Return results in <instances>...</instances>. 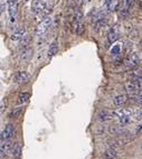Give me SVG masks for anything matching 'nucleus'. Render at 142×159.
I'll return each instance as SVG.
<instances>
[{"label": "nucleus", "instance_id": "6e6552de", "mask_svg": "<svg viewBox=\"0 0 142 159\" xmlns=\"http://www.w3.org/2000/svg\"><path fill=\"white\" fill-rule=\"evenodd\" d=\"M72 31L76 35H82L83 31H84V24H83L82 20H76L74 19L73 23H72Z\"/></svg>", "mask_w": 142, "mask_h": 159}, {"label": "nucleus", "instance_id": "b1692460", "mask_svg": "<svg viewBox=\"0 0 142 159\" xmlns=\"http://www.w3.org/2000/svg\"><path fill=\"white\" fill-rule=\"evenodd\" d=\"M20 153H21V148H20L19 143H15L14 147H12V156L15 158H19Z\"/></svg>", "mask_w": 142, "mask_h": 159}, {"label": "nucleus", "instance_id": "cd10ccee", "mask_svg": "<svg viewBox=\"0 0 142 159\" xmlns=\"http://www.w3.org/2000/svg\"><path fill=\"white\" fill-rule=\"evenodd\" d=\"M130 116H121V118H119V121H120V125H128L129 122H130Z\"/></svg>", "mask_w": 142, "mask_h": 159}, {"label": "nucleus", "instance_id": "0eeeda50", "mask_svg": "<svg viewBox=\"0 0 142 159\" xmlns=\"http://www.w3.org/2000/svg\"><path fill=\"white\" fill-rule=\"evenodd\" d=\"M28 79H29V74L26 71L17 72L14 76V81L17 83V84H24V83H26L28 81Z\"/></svg>", "mask_w": 142, "mask_h": 159}, {"label": "nucleus", "instance_id": "aec40b11", "mask_svg": "<svg viewBox=\"0 0 142 159\" xmlns=\"http://www.w3.org/2000/svg\"><path fill=\"white\" fill-rule=\"evenodd\" d=\"M29 98H30V94H29V93H26V92H24V93H20L19 97H18V103H19V104H24L25 102H27V101H28Z\"/></svg>", "mask_w": 142, "mask_h": 159}, {"label": "nucleus", "instance_id": "2eb2a0df", "mask_svg": "<svg viewBox=\"0 0 142 159\" xmlns=\"http://www.w3.org/2000/svg\"><path fill=\"white\" fill-rule=\"evenodd\" d=\"M105 159H117L118 158V151L115 148H109L108 150L104 152Z\"/></svg>", "mask_w": 142, "mask_h": 159}, {"label": "nucleus", "instance_id": "6ab92c4d", "mask_svg": "<svg viewBox=\"0 0 142 159\" xmlns=\"http://www.w3.org/2000/svg\"><path fill=\"white\" fill-rule=\"evenodd\" d=\"M132 112H133V111L131 110V109H121V110L115 111L114 114H117L119 118H121V116H130Z\"/></svg>", "mask_w": 142, "mask_h": 159}, {"label": "nucleus", "instance_id": "412c9836", "mask_svg": "<svg viewBox=\"0 0 142 159\" xmlns=\"http://www.w3.org/2000/svg\"><path fill=\"white\" fill-rule=\"evenodd\" d=\"M121 48H122V44H115L114 46H112L111 54L113 56H118V55L121 54Z\"/></svg>", "mask_w": 142, "mask_h": 159}, {"label": "nucleus", "instance_id": "a878e982", "mask_svg": "<svg viewBox=\"0 0 142 159\" xmlns=\"http://www.w3.org/2000/svg\"><path fill=\"white\" fill-rule=\"evenodd\" d=\"M132 99H133V101L136 103V104L142 105V90H140L139 92H136Z\"/></svg>", "mask_w": 142, "mask_h": 159}, {"label": "nucleus", "instance_id": "f8f14e48", "mask_svg": "<svg viewBox=\"0 0 142 159\" xmlns=\"http://www.w3.org/2000/svg\"><path fill=\"white\" fill-rule=\"evenodd\" d=\"M128 95H125V94H120V95H117V97L113 98V104L115 107H122L124 105L125 103L128 102Z\"/></svg>", "mask_w": 142, "mask_h": 159}, {"label": "nucleus", "instance_id": "c85d7f7f", "mask_svg": "<svg viewBox=\"0 0 142 159\" xmlns=\"http://www.w3.org/2000/svg\"><path fill=\"white\" fill-rule=\"evenodd\" d=\"M123 5L130 9V8H132V7H134V5H135V0H123Z\"/></svg>", "mask_w": 142, "mask_h": 159}, {"label": "nucleus", "instance_id": "9d476101", "mask_svg": "<svg viewBox=\"0 0 142 159\" xmlns=\"http://www.w3.org/2000/svg\"><path fill=\"white\" fill-rule=\"evenodd\" d=\"M31 55H33V48L28 47V48H25L21 51L19 55V61L23 63H27L29 62V60L31 58Z\"/></svg>", "mask_w": 142, "mask_h": 159}, {"label": "nucleus", "instance_id": "f704fd0d", "mask_svg": "<svg viewBox=\"0 0 142 159\" xmlns=\"http://www.w3.org/2000/svg\"><path fill=\"white\" fill-rule=\"evenodd\" d=\"M3 8H5V6H3V0H1V12L3 11Z\"/></svg>", "mask_w": 142, "mask_h": 159}, {"label": "nucleus", "instance_id": "f03ea898", "mask_svg": "<svg viewBox=\"0 0 142 159\" xmlns=\"http://www.w3.org/2000/svg\"><path fill=\"white\" fill-rule=\"evenodd\" d=\"M123 63H124L125 67L131 71V70H133V68H136V66L139 65L140 57L136 53H131V54H129L128 56L125 57Z\"/></svg>", "mask_w": 142, "mask_h": 159}, {"label": "nucleus", "instance_id": "f257e3e1", "mask_svg": "<svg viewBox=\"0 0 142 159\" xmlns=\"http://www.w3.org/2000/svg\"><path fill=\"white\" fill-rule=\"evenodd\" d=\"M51 26H53V17L47 16L37 25V27L35 29V33L38 37H43L48 33L49 29L51 28Z\"/></svg>", "mask_w": 142, "mask_h": 159}, {"label": "nucleus", "instance_id": "f3484780", "mask_svg": "<svg viewBox=\"0 0 142 159\" xmlns=\"http://www.w3.org/2000/svg\"><path fill=\"white\" fill-rule=\"evenodd\" d=\"M106 143L110 146V148H118L123 145V141L121 139H114V138H112V139H109Z\"/></svg>", "mask_w": 142, "mask_h": 159}, {"label": "nucleus", "instance_id": "4468645a", "mask_svg": "<svg viewBox=\"0 0 142 159\" xmlns=\"http://www.w3.org/2000/svg\"><path fill=\"white\" fill-rule=\"evenodd\" d=\"M112 119H113V113L109 112V111H102L99 113V120L102 122H106V121H110Z\"/></svg>", "mask_w": 142, "mask_h": 159}, {"label": "nucleus", "instance_id": "1a4fd4ad", "mask_svg": "<svg viewBox=\"0 0 142 159\" xmlns=\"http://www.w3.org/2000/svg\"><path fill=\"white\" fill-rule=\"evenodd\" d=\"M25 36H26L25 28H24V27H18V28H16L12 31L10 38H11L14 42H17V40H21Z\"/></svg>", "mask_w": 142, "mask_h": 159}, {"label": "nucleus", "instance_id": "a211bd4d", "mask_svg": "<svg viewBox=\"0 0 142 159\" xmlns=\"http://www.w3.org/2000/svg\"><path fill=\"white\" fill-rule=\"evenodd\" d=\"M11 147H14V146H12V142L10 141V140H5V141H1V146H0L1 153H5L6 151H8Z\"/></svg>", "mask_w": 142, "mask_h": 159}, {"label": "nucleus", "instance_id": "bb28decb", "mask_svg": "<svg viewBox=\"0 0 142 159\" xmlns=\"http://www.w3.org/2000/svg\"><path fill=\"white\" fill-rule=\"evenodd\" d=\"M21 111H23V109L21 108H16L14 109V110L9 113V118L10 119H12V118H17L18 116H20V113H21Z\"/></svg>", "mask_w": 142, "mask_h": 159}, {"label": "nucleus", "instance_id": "2f4dec72", "mask_svg": "<svg viewBox=\"0 0 142 159\" xmlns=\"http://www.w3.org/2000/svg\"><path fill=\"white\" fill-rule=\"evenodd\" d=\"M114 2V0H104V5L106 7H109V6H111L112 3Z\"/></svg>", "mask_w": 142, "mask_h": 159}, {"label": "nucleus", "instance_id": "7ed1b4c3", "mask_svg": "<svg viewBox=\"0 0 142 159\" xmlns=\"http://www.w3.org/2000/svg\"><path fill=\"white\" fill-rule=\"evenodd\" d=\"M47 7V1L46 0H33L31 2V11L36 15H42Z\"/></svg>", "mask_w": 142, "mask_h": 159}, {"label": "nucleus", "instance_id": "473e14b6", "mask_svg": "<svg viewBox=\"0 0 142 159\" xmlns=\"http://www.w3.org/2000/svg\"><path fill=\"white\" fill-rule=\"evenodd\" d=\"M136 81H138V83H139L140 89L142 90V77H141V79H139V80H136Z\"/></svg>", "mask_w": 142, "mask_h": 159}, {"label": "nucleus", "instance_id": "5701e85b", "mask_svg": "<svg viewBox=\"0 0 142 159\" xmlns=\"http://www.w3.org/2000/svg\"><path fill=\"white\" fill-rule=\"evenodd\" d=\"M57 51H58L57 44L55 43V42L54 43H51V45H49V48H48V57H53L57 53Z\"/></svg>", "mask_w": 142, "mask_h": 159}, {"label": "nucleus", "instance_id": "c756f323", "mask_svg": "<svg viewBox=\"0 0 142 159\" xmlns=\"http://www.w3.org/2000/svg\"><path fill=\"white\" fill-rule=\"evenodd\" d=\"M6 108H7V99H2L1 100V108H0V112H1V114L5 112Z\"/></svg>", "mask_w": 142, "mask_h": 159}, {"label": "nucleus", "instance_id": "ddd939ff", "mask_svg": "<svg viewBox=\"0 0 142 159\" xmlns=\"http://www.w3.org/2000/svg\"><path fill=\"white\" fill-rule=\"evenodd\" d=\"M106 25H108V23H106L105 19L97 20V21H95V24H94V30L96 31V33H99V34H101V33H103V30L106 28Z\"/></svg>", "mask_w": 142, "mask_h": 159}, {"label": "nucleus", "instance_id": "423d86ee", "mask_svg": "<svg viewBox=\"0 0 142 159\" xmlns=\"http://www.w3.org/2000/svg\"><path fill=\"white\" fill-rule=\"evenodd\" d=\"M125 90L126 92L130 94H135L136 92H139L141 89H140V85L136 80H133V81H130V82L125 83Z\"/></svg>", "mask_w": 142, "mask_h": 159}, {"label": "nucleus", "instance_id": "c9c22d12", "mask_svg": "<svg viewBox=\"0 0 142 159\" xmlns=\"http://www.w3.org/2000/svg\"><path fill=\"white\" fill-rule=\"evenodd\" d=\"M140 45H141V48H142V39H141V42H140Z\"/></svg>", "mask_w": 142, "mask_h": 159}, {"label": "nucleus", "instance_id": "72a5a7b5", "mask_svg": "<svg viewBox=\"0 0 142 159\" xmlns=\"http://www.w3.org/2000/svg\"><path fill=\"white\" fill-rule=\"evenodd\" d=\"M135 131H136V132H141V131H142V125H140V127H138Z\"/></svg>", "mask_w": 142, "mask_h": 159}, {"label": "nucleus", "instance_id": "4be33fe9", "mask_svg": "<svg viewBox=\"0 0 142 159\" xmlns=\"http://www.w3.org/2000/svg\"><path fill=\"white\" fill-rule=\"evenodd\" d=\"M109 131L113 134H122L123 132H125V130L121 129V127H118V125H112V127H110Z\"/></svg>", "mask_w": 142, "mask_h": 159}, {"label": "nucleus", "instance_id": "9b49d317", "mask_svg": "<svg viewBox=\"0 0 142 159\" xmlns=\"http://www.w3.org/2000/svg\"><path fill=\"white\" fill-rule=\"evenodd\" d=\"M18 11V1L17 0H8V12L10 17H15Z\"/></svg>", "mask_w": 142, "mask_h": 159}, {"label": "nucleus", "instance_id": "20e7f679", "mask_svg": "<svg viewBox=\"0 0 142 159\" xmlns=\"http://www.w3.org/2000/svg\"><path fill=\"white\" fill-rule=\"evenodd\" d=\"M15 132V128L12 125H7L5 128H3V130L1 131V136H0V138H1V141H5V140H9L10 138L12 137V134H14Z\"/></svg>", "mask_w": 142, "mask_h": 159}, {"label": "nucleus", "instance_id": "39448f33", "mask_svg": "<svg viewBox=\"0 0 142 159\" xmlns=\"http://www.w3.org/2000/svg\"><path fill=\"white\" fill-rule=\"evenodd\" d=\"M106 38H108V42L110 44H113L114 42H117L118 38H119V29H118L117 26H113L109 29L108 34H106Z\"/></svg>", "mask_w": 142, "mask_h": 159}, {"label": "nucleus", "instance_id": "393cba45", "mask_svg": "<svg viewBox=\"0 0 142 159\" xmlns=\"http://www.w3.org/2000/svg\"><path fill=\"white\" fill-rule=\"evenodd\" d=\"M29 42H30V37H29L28 35H26L23 39H21V42H20V48H23V49L28 48Z\"/></svg>", "mask_w": 142, "mask_h": 159}, {"label": "nucleus", "instance_id": "7c9ffc66", "mask_svg": "<svg viewBox=\"0 0 142 159\" xmlns=\"http://www.w3.org/2000/svg\"><path fill=\"white\" fill-rule=\"evenodd\" d=\"M135 116V119L139 120V121H141L142 120V109H140L139 111H136V113L134 114Z\"/></svg>", "mask_w": 142, "mask_h": 159}, {"label": "nucleus", "instance_id": "dca6fc26", "mask_svg": "<svg viewBox=\"0 0 142 159\" xmlns=\"http://www.w3.org/2000/svg\"><path fill=\"white\" fill-rule=\"evenodd\" d=\"M129 75H130V77L132 80H139L142 77V70L141 68H133V70H131L130 73H129Z\"/></svg>", "mask_w": 142, "mask_h": 159}]
</instances>
